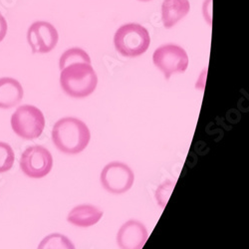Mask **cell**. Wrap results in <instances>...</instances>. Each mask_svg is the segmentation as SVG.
<instances>
[{"instance_id":"obj_13","label":"cell","mask_w":249,"mask_h":249,"mask_svg":"<svg viewBox=\"0 0 249 249\" xmlns=\"http://www.w3.org/2000/svg\"><path fill=\"white\" fill-rule=\"evenodd\" d=\"M37 249H76V247L66 235L51 233L41 240Z\"/></svg>"},{"instance_id":"obj_12","label":"cell","mask_w":249,"mask_h":249,"mask_svg":"<svg viewBox=\"0 0 249 249\" xmlns=\"http://www.w3.org/2000/svg\"><path fill=\"white\" fill-rule=\"evenodd\" d=\"M189 0H163L161 5V20L165 28L174 27L190 12Z\"/></svg>"},{"instance_id":"obj_8","label":"cell","mask_w":249,"mask_h":249,"mask_svg":"<svg viewBox=\"0 0 249 249\" xmlns=\"http://www.w3.org/2000/svg\"><path fill=\"white\" fill-rule=\"evenodd\" d=\"M58 40L57 29L46 21L32 23L27 32V41L33 53H49L56 47Z\"/></svg>"},{"instance_id":"obj_4","label":"cell","mask_w":249,"mask_h":249,"mask_svg":"<svg viewBox=\"0 0 249 249\" xmlns=\"http://www.w3.org/2000/svg\"><path fill=\"white\" fill-rule=\"evenodd\" d=\"M11 128L21 139L34 140L42 135L45 128V117L40 109L32 105H22L11 116Z\"/></svg>"},{"instance_id":"obj_10","label":"cell","mask_w":249,"mask_h":249,"mask_svg":"<svg viewBox=\"0 0 249 249\" xmlns=\"http://www.w3.org/2000/svg\"><path fill=\"white\" fill-rule=\"evenodd\" d=\"M24 91L20 82L11 77L0 78V109H11L21 103Z\"/></svg>"},{"instance_id":"obj_9","label":"cell","mask_w":249,"mask_h":249,"mask_svg":"<svg viewBox=\"0 0 249 249\" xmlns=\"http://www.w3.org/2000/svg\"><path fill=\"white\" fill-rule=\"evenodd\" d=\"M149 237L144 224L136 219L124 222L117 233V244L120 249H142Z\"/></svg>"},{"instance_id":"obj_5","label":"cell","mask_w":249,"mask_h":249,"mask_svg":"<svg viewBox=\"0 0 249 249\" xmlns=\"http://www.w3.org/2000/svg\"><path fill=\"white\" fill-rule=\"evenodd\" d=\"M100 181L106 192L113 195H122L132 189L135 174L127 163L112 161L104 167Z\"/></svg>"},{"instance_id":"obj_6","label":"cell","mask_w":249,"mask_h":249,"mask_svg":"<svg viewBox=\"0 0 249 249\" xmlns=\"http://www.w3.org/2000/svg\"><path fill=\"white\" fill-rule=\"evenodd\" d=\"M155 66L169 80L172 75L183 73L189 66V56L183 48L175 44L159 47L153 55Z\"/></svg>"},{"instance_id":"obj_18","label":"cell","mask_w":249,"mask_h":249,"mask_svg":"<svg viewBox=\"0 0 249 249\" xmlns=\"http://www.w3.org/2000/svg\"><path fill=\"white\" fill-rule=\"evenodd\" d=\"M140 1H151V0H140Z\"/></svg>"},{"instance_id":"obj_2","label":"cell","mask_w":249,"mask_h":249,"mask_svg":"<svg viewBox=\"0 0 249 249\" xmlns=\"http://www.w3.org/2000/svg\"><path fill=\"white\" fill-rule=\"evenodd\" d=\"M60 85L68 96L82 99L95 92L98 77L91 64L74 63L61 70Z\"/></svg>"},{"instance_id":"obj_15","label":"cell","mask_w":249,"mask_h":249,"mask_svg":"<svg viewBox=\"0 0 249 249\" xmlns=\"http://www.w3.org/2000/svg\"><path fill=\"white\" fill-rule=\"evenodd\" d=\"M15 154L7 142H0V174L10 171L14 164Z\"/></svg>"},{"instance_id":"obj_11","label":"cell","mask_w":249,"mask_h":249,"mask_svg":"<svg viewBox=\"0 0 249 249\" xmlns=\"http://www.w3.org/2000/svg\"><path fill=\"white\" fill-rule=\"evenodd\" d=\"M103 211L93 204H80L68 213L67 221L77 227H90L97 224L103 217Z\"/></svg>"},{"instance_id":"obj_1","label":"cell","mask_w":249,"mask_h":249,"mask_svg":"<svg viewBox=\"0 0 249 249\" xmlns=\"http://www.w3.org/2000/svg\"><path fill=\"white\" fill-rule=\"evenodd\" d=\"M52 142L63 154L78 155L90 142L91 133L87 124L80 119L66 117L58 120L52 129Z\"/></svg>"},{"instance_id":"obj_14","label":"cell","mask_w":249,"mask_h":249,"mask_svg":"<svg viewBox=\"0 0 249 249\" xmlns=\"http://www.w3.org/2000/svg\"><path fill=\"white\" fill-rule=\"evenodd\" d=\"M74 63L91 64V58L85 50H83L81 48L68 49L61 55V58L59 61L60 70Z\"/></svg>"},{"instance_id":"obj_3","label":"cell","mask_w":249,"mask_h":249,"mask_svg":"<svg viewBox=\"0 0 249 249\" xmlns=\"http://www.w3.org/2000/svg\"><path fill=\"white\" fill-rule=\"evenodd\" d=\"M116 50L124 57H139L151 44L150 33L141 24L128 23L121 26L114 36Z\"/></svg>"},{"instance_id":"obj_7","label":"cell","mask_w":249,"mask_h":249,"mask_svg":"<svg viewBox=\"0 0 249 249\" xmlns=\"http://www.w3.org/2000/svg\"><path fill=\"white\" fill-rule=\"evenodd\" d=\"M20 169L31 178H45L52 171V154L43 146H31L27 148L20 158Z\"/></svg>"},{"instance_id":"obj_16","label":"cell","mask_w":249,"mask_h":249,"mask_svg":"<svg viewBox=\"0 0 249 249\" xmlns=\"http://www.w3.org/2000/svg\"><path fill=\"white\" fill-rule=\"evenodd\" d=\"M175 185H176L175 180L168 179L163 181L157 189L156 199L158 204L161 207V209H163V207H165V205H167L169 198L175 189Z\"/></svg>"},{"instance_id":"obj_17","label":"cell","mask_w":249,"mask_h":249,"mask_svg":"<svg viewBox=\"0 0 249 249\" xmlns=\"http://www.w3.org/2000/svg\"><path fill=\"white\" fill-rule=\"evenodd\" d=\"M7 29H8V25H7L6 19L1 13H0V42H2V40L5 38L7 34Z\"/></svg>"}]
</instances>
